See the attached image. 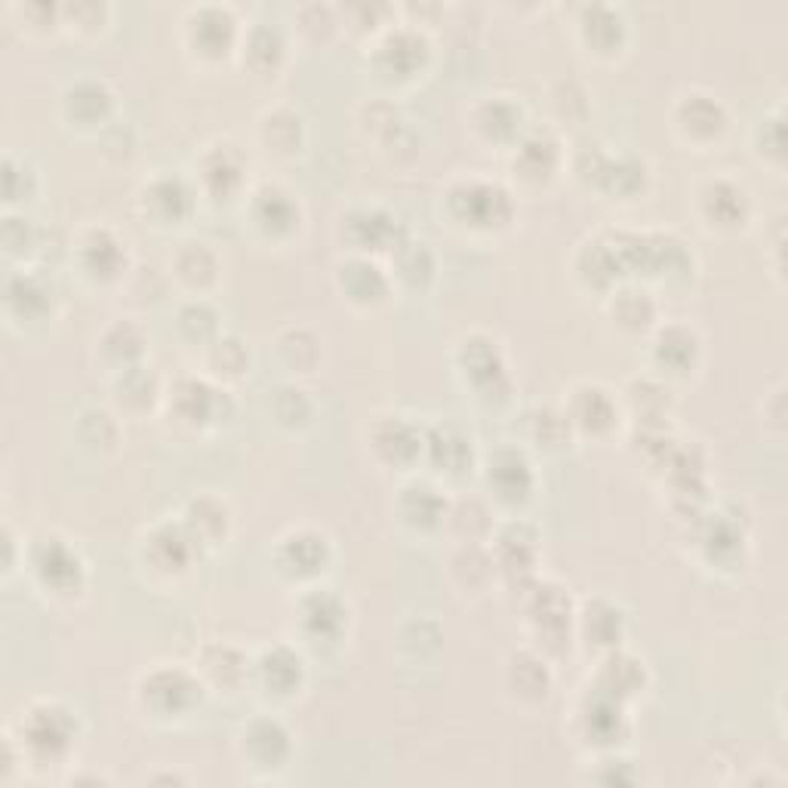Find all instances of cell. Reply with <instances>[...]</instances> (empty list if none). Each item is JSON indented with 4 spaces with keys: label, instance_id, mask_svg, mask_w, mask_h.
Returning <instances> with one entry per match:
<instances>
[{
    "label": "cell",
    "instance_id": "9c48e42d",
    "mask_svg": "<svg viewBox=\"0 0 788 788\" xmlns=\"http://www.w3.org/2000/svg\"><path fill=\"white\" fill-rule=\"evenodd\" d=\"M186 250L191 253V259L194 262H179L176 259V268H179V275L186 277V280H191V284H204V280H210V277L216 275V256L206 250V243H186Z\"/></svg>",
    "mask_w": 788,
    "mask_h": 788
},
{
    "label": "cell",
    "instance_id": "52a82bcc",
    "mask_svg": "<svg viewBox=\"0 0 788 788\" xmlns=\"http://www.w3.org/2000/svg\"><path fill=\"white\" fill-rule=\"evenodd\" d=\"M690 136H718L724 130V108L715 99H700V96H686L684 118H681Z\"/></svg>",
    "mask_w": 788,
    "mask_h": 788
},
{
    "label": "cell",
    "instance_id": "277c9868",
    "mask_svg": "<svg viewBox=\"0 0 788 788\" xmlns=\"http://www.w3.org/2000/svg\"><path fill=\"white\" fill-rule=\"evenodd\" d=\"M521 478H530V465L524 463V456L517 450H499L490 463V487H497L499 497L505 499L527 497L530 483H521Z\"/></svg>",
    "mask_w": 788,
    "mask_h": 788
},
{
    "label": "cell",
    "instance_id": "3957f363",
    "mask_svg": "<svg viewBox=\"0 0 788 788\" xmlns=\"http://www.w3.org/2000/svg\"><path fill=\"white\" fill-rule=\"evenodd\" d=\"M703 204L708 206V219L724 228H733L745 219V191L727 182V179H712L703 189Z\"/></svg>",
    "mask_w": 788,
    "mask_h": 788
},
{
    "label": "cell",
    "instance_id": "5b68a950",
    "mask_svg": "<svg viewBox=\"0 0 788 788\" xmlns=\"http://www.w3.org/2000/svg\"><path fill=\"white\" fill-rule=\"evenodd\" d=\"M35 566L47 576L50 585H71L77 580V573H81L77 554L69 546H62L59 539H47V542L37 546Z\"/></svg>",
    "mask_w": 788,
    "mask_h": 788
},
{
    "label": "cell",
    "instance_id": "ba28073f",
    "mask_svg": "<svg viewBox=\"0 0 788 788\" xmlns=\"http://www.w3.org/2000/svg\"><path fill=\"white\" fill-rule=\"evenodd\" d=\"M256 213H259V223L262 225H290L296 219V213H292V201L287 191L280 189H272V186H265V189L256 194Z\"/></svg>",
    "mask_w": 788,
    "mask_h": 788
},
{
    "label": "cell",
    "instance_id": "7a4b0ae2",
    "mask_svg": "<svg viewBox=\"0 0 788 788\" xmlns=\"http://www.w3.org/2000/svg\"><path fill=\"white\" fill-rule=\"evenodd\" d=\"M240 739H243V754H250L253 767L262 771L284 767V761L290 757V733L275 718L250 720Z\"/></svg>",
    "mask_w": 788,
    "mask_h": 788
},
{
    "label": "cell",
    "instance_id": "8992f818",
    "mask_svg": "<svg viewBox=\"0 0 788 788\" xmlns=\"http://www.w3.org/2000/svg\"><path fill=\"white\" fill-rule=\"evenodd\" d=\"M240 157L231 145H216L213 152H206L204 157V182L213 191H219V179H223V194L235 189L240 182Z\"/></svg>",
    "mask_w": 788,
    "mask_h": 788
},
{
    "label": "cell",
    "instance_id": "6da1fadb",
    "mask_svg": "<svg viewBox=\"0 0 788 788\" xmlns=\"http://www.w3.org/2000/svg\"><path fill=\"white\" fill-rule=\"evenodd\" d=\"M74 718L56 703L35 705L22 720V761L25 752L37 761H62L74 745Z\"/></svg>",
    "mask_w": 788,
    "mask_h": 788
},
{
    "label": "cell",
    "instance_id": "30bf717a",
    "mask_svg": "<svg viewBox=\"0 0 788 788\" xmlns=\"http://www.w3.org/2000/svg\"><path fill=\"white\" fill-rule=\"evenodd\" d=\"M324 536H318V533H296L292 536V542H284V549L290 551L287 554V564H296L292 570H299V573H311V570H318V566L324 564V561H318V558H309V549L311 546H318Z\"/></svg>",
    "mask_w": 788,
    "mask_h": 788
}]
</instances>
